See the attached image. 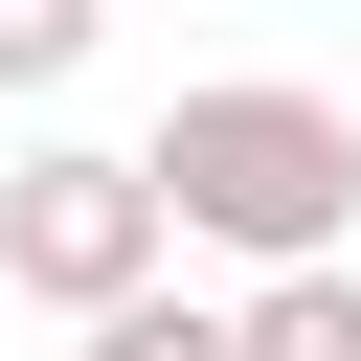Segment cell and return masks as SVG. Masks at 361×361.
I'll return each mask as SVG.
<instances>
[{
  "instance_id": "6da1fadb",
  "label": "cell",
  "mask_w": 361,
  "mask_h": 361,
  "mask_svg": "<svg viewBox=\"0 0 361 361\" xmlns=\"http://www.w3.org/2000/svg\"><path fill=\"white\" fill-rule=\"evenodd\" d=\"M135 180H158L180 248H248V293H271V271H361V113L293 90V68H203V90L135 135Z\"/></svg>"
},
{
  "instance_id": "7a4b0ae2",
  "label": "cell",
  "mask_w": 361,
  "mask_h": 361,
  "mask_svg": "<svg viewBox=\"0 0 361 361\" xmlns=\"http://www.w3.org/2000/svg\"><path fill=\"white\" fill-rule=\"evenodd\" d=\"M158 271H180V226H158L135 135H45V158L0 180V293H45V316H135Z\"/></svg>"
},
{
  "instance_id": "3957f363",
  "label": "cell",
  "mask_w": 361,
  "mask_h": 361,
  "mask_svg": "<svg viewBox=\"0 0 361 361\" xmlns=\"http://www.w3.org/2000/svg\"><path fill=\"white\" fill-rule=\"evenodd\" d=\"M226 361H361V271H271V293H226Z\"/></svg>"
},
{
  "instance_id": "277c9868",
  "label": "cell",
  "mask_w": 361,
  "mask_h": 361,
  "mask_svg": "<svg viewBox=\"0 0 361 361\" xmlns=\"http://www.w3.org/2000/svg\"><path fill=\"white\" fill-rule=\"evenodd\" d=\"M90 68V0H0V90H68Z\"/></svg>"
},
{
  "instance_id": "5b68a950",
  "label": "cell",
  "mask_w": 361,
  "mask_h": 361,
  "mask_svg": "<svg viewBox=\"0 0 361 361\" xmlns=\"http://www.w3.org/2000/svg\"><path fill=\"white\" fill-rule=\"evenodd\" d=\"M90 361H226V316L203 293H135V316H90Z\"/></svg>"
}]
</instances>
